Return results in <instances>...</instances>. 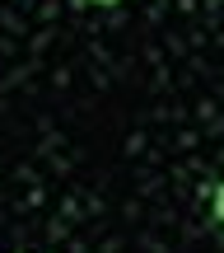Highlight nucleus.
Masks as SVG:
<instances>
[{
	"label": "nucleus",
	"instance_id": "obj_1",
	"mask_svg": "<svg viewBox=\"0 0 224 253\" xmlns=\"http://www.w3.org/2000/svg\"><path fill=\"white\" fill-rule=\"evenodd\" d=\"M210 211H215V220H220V225H224V183H220V188H215V197H210Z\"/></svg>",
	"mask_w": 224,
	"mask_h": 253
},
{
	"label": "nucleus",
	"instance_id": "obj_2",
	"mask_svg": "<svg viewBox=\"0 0 224 253\" xmlns=\"http://www.w3.org/2000/svg\"><path fill=\"white\" fill-rule=\"evenodd\" d=\"M84 5H122V0H84Z\"/></svg>",
	"mask_w": 224,
	"mask_h": 253
}]
</instances>
